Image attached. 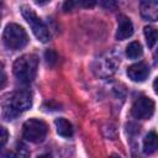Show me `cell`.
Instances as JSON below:
<instances>
[{"instance_id": "cell-1", "label": "cell", "mask_w": 158, "mask_h": 158, "mask_svg": "<svg viewBox=\"0 0 158 158\" xmlns=\"http://www.w3.org/2000/svg\"><path fill=\"white\" fill-rule=\"evenodd\" d=\"M38 59L35 54H23L19 57L12 65L14 75L25 84L31 83L37 74Z\"/></svg>"}, {"instance_id": "cell-14", "label": "cell", "mask_w": 158, "mask_h": 158, "mask_svg": "<svg viewBox=\"0 0 158 158\" xmlns=\"http://www.w3.org/2000/svg\"><path fill=\"white\" fill-rule=\"evenodd\" d=\"M143 53V49H142V46L139 42H131L127 47H126V56L131 59H136L138 57H141Z\"/></svg>"}, {"instance_id": "cell-13", "label": "cell", "mask_w": 158, "mask_h": 158, "mask_svg": "<svg viewBox=\"0 0 158 158\" xmlns=\"http://www.w3.org/2000/svg\"><path fill=\"white\" fill-rule=\"evenodd\" d=\"M143 33H144V37H146L147 46L149 48H152L158 42V28H156L153 26H146L143 28Z\"/></svg>"}, {"instance_id": "cell-7", "label": "cell", "mask_w": 158, "mask_h": 158, "mask_svg": "<svg viewBox=\"0 0 158 158\" xmlns=\"http://www.w3.org/2000/svg\"><path fill=\"white\" fill-rule=\"evenodd\" d=\"M149 74V68L146 63L138 62L127 68V75L133 81H144Z\"/></svg>"}, {"instance_id": "cell-15", "label": "cell", "mask_w": 158, "mask_h": 158, "mask_svg": "<svg viewBox=\"0 0 158 158\" xmlns=\"http://www.w3.org/2000/svg\"><path fill=\"white\" fill-rule=\"evenodd\" d=\"M28 157H30V152L27 147L22 143L17 144L16 149L14 151V158H28Z\"/></svg>"}, {"instance_id": "cell-16", "label": "cell", "mask_w": 158, "mask_h": 158, "mask_svg": "<svg viewBox=\"0 0 158 158\" xmlns=\"http://www.w3.org/2000/svg\"><path fill=\"white\" fill-rule=\"evenodd\" d=\"M46 59H47V63L48 64H54L56 63V60H57V54H56V52H53L52 49H48L47 52H46Z\"/></svg>"}, {"instance_id": "cell-6", "label": "cell", "mask_w": 158, "mask_h": 158, "mask_svg": "<svg viewBox=\"0 0 158 158\" xmlns=\"http://www.w3.org/2000/svg\"><path fill=\"white\" fill-rule=\"evenodd\" d=\"M154 112V102L151 98L141 96L132 105V115L138 120H147Z\"/></svg>"}, {"instance_id": "cell-12", "label": "cell", "mask_w": 158, "mask_h": 158, "mask_svg": "<svg viewBox=\"0 0 158 158\" xmlns=\"http://www.w3.org/2000/svg\"><path fill=\"white\" fill-rule=\"evenodd\" d=\"M54 125H56V130H57V133L62 137H65V138H69L72 137L73 135V126L72 123L63 118V117H59L54 121Z\"/></svg>"}, {"instance_id": "cell-17", "label": "cell", "mask_w": 158, "mask_h": 158, "mask_svg": "<svg viewBox=\"0 0 158 158\" xmlns=\"http://www.w3.org/2000/svg\"><path fill=\"white\" fill-rule=\"evenodd\" d=\"M1 137H0V146H1V148L5 146V143H6V141H7V138H9V133H7V131H6V128L5 127H1Z\"/></svg>"}, {"instance_id": "cell-9", "label": "cell", "mask_w": 158, "mask_h": 158, "mask_svg": "<svg viewBox=\"0 0 158 158\" xmlns=\"http://www.w3.org/2000/svg\"><path fill=\"white\" fill-rule=\"evenodd\" d=\"M133 35V25L130 19L121 16L118 20V26L116 31V38L118 41H123Z\"/></svg>"}, {"instance_id": "cell-3", "label": "cell", "mask_w": 158, "mask_h": 158, "mask_svg": "<svg viewBox=\"0 0 158 158\" xmlns=\"http://www.w3.org/2000/svg\"><path fill=\"white\" fill-rule=\"evenodd\" d=\"M4 44L10 49H20L23 48L28 42L27 32L17 23L6 25L2 33Z\"/></svg>"}, {"instance_id": "cell-4", "label": "cell", "mask_w": 158, "mask_h": 158, "mask_svg": "<svg viewBox=\"0 0 158 158\" xmlns=\"http://www.w3.org/2000/svg\"><path fill=\"white\" fill-rule=\"evenodd\" d=\"M21 14L23 16V19L26 20V22L30 25L33 35L36 36V38L41 42H48L51 38L49 31L47 28V26L44 25V22L37 16V14L30 7V6H22L21 7Z\"/></svg>"}, {"instance_id": "cell-20", "label": "cell", "mask_w": 158, "mask_h": 158, "mask_svg": "<svg viewBox=\"0 0 158 158\" xmlns=\"http://www.w3.org/2000/svg\"><path fill=\"white\" fill-rule=\"evenodd\" d=\"M37 158H52L49 154H42V156H40V157H37Z\"/></svg>"}, {"instance_id": "cell-2", "label": "cell", "mask_w": 158, "mask_h": 158, "mask_svg": "<svg viewBox=\"0 0 158 158\" xmlns=\"http://www.w3.org/2000/svg\"><path fill=\"white\" fill-rule=\"evenodd\" d=\"M32 106V94L28 90H17L12 94L9 106L4 109V116L6 118L15 117L19 112L26 111Z\"/></svg>"}, {"instance_id": "cell-10", "label": "cell", "mask_w": 158, "mask_h": 158, "mask_svg": "<svg viewBox=\"0 0 158 158\" xmlns=\"http://www.w3.org/2000/svg\"><path fill=\"white\" fill-rule=\"evenodd\" d=\"M98 63V69H99V75L102 77V72H105V77L106 75H110L115 72V68H116V59H112L110 57H106V58H100L96 60Z\"/></svg>"}, {"instance_id": "cell-19", "label": "cell", "mask_w": 158, "mask_h": 158, "mask_svg": "<svg viewBox=\"0 0 158 158\" xmlns=\"http://www.w3.org/2000/svg\"><path fill=\"white\" fill-rule=\"evenodd\" d=\"M153 89H154L156 94L158 95V77H157V78H156V80L153 81Z\"/></svg>"}, {"instance_id": "cell-18", "label": "cell", "mask_w": 158, "mask_h": 158, "mask_svg": "<svg viewBox=\"0 0 158 158\" xmlns=\"http://www.w3.org/2000/svg\"><path fill=\"white\" fill-rule=\"evenodd\" d=\"M153 59H154V64L158 67V47H157V49L153 53Z\"/></svg>"}, {"instance_id": "cell-11", "label": "cell", "mask_w": 158, "mask_h": 158, "mask_svg": "<svg viewBox=\"0 0 158 158\" xmlns=\"http://www.w3.org/2000/svg\"><path fill=\"white\" fill-rule=\"evenodd\" d=\"M158 151V133L149 132L143 139V152L146 154H153Z\"/></svg>"}, {"instance_id": "cell-8", "label": "cell", "mask_w": 158, "mask_h": 158, "mask_svg": "<svg viewBox=\"0 0 158 158\" xmlns=\"http://www.w3.org/2000/svg\"><path fill=\"white\" fill-rule=\"evenodd\" d=\"M141 16L146 21H158V0H144L139 5Z\"/></svg>"}, {"instance_id": "cell-5", "label": "cell", "mask_w": 158, "mask_h": 158, "mask_svg": "<svg viewBox=\"0 0 158 158\" xmlns=\"http://www.w3.org/2000/svg\"><path fill=\"white\" fill-rule=\"evenodd\" d=\"M47 132H48V127L46 122L38 118H30L22 126L23 138H26L32 143L42 142L46 138Z\"/></svg>"}, {"instance_id": "cell-21", "label": "cell", "mask_w": 158, "mask_h": 158, "mask_svg": "<svg viewBox=\"0 0 158 158\" xmlns=\"http://www.w3.org/2000/svg\"><path fill=\"white\" fill-rule=\"evenodd\" d=\"M110 158H120V157H118V156H116V154H114V156H111Z\"/></svg>"}]
</instances>
